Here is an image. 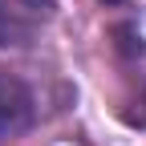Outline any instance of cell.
Instances as JSON below:
<instances>
[{"instance_id": "obj_2", "label": "cell", "mask_w": 146, "mask_h": 146, "mask_svg": "<svg viewBox=\"0 0 146 146\" xmlns=\"http://www.w3.org/2000/svg\"><path fill=\"white\" fill-rule=\"evenodd\" d=\"M106 4H114V0H106Z\"/></svg>"}, {"instance_id": "obj_1", "label": "cell", "mask_w": 146, "mask_h": 146, "mask_svg": "<svg viewBox=\"0 0 146 146\" xmlns=\"http://www.w3.org/2000/svg\"><path fill=\"white\" fill-rule=\"evenodd\" d=\"M33 114H36V106H33L29 85L4 73L0 77V146L8 138H16V134H25L33 126Z\"/></svg>"}]
</instances>
